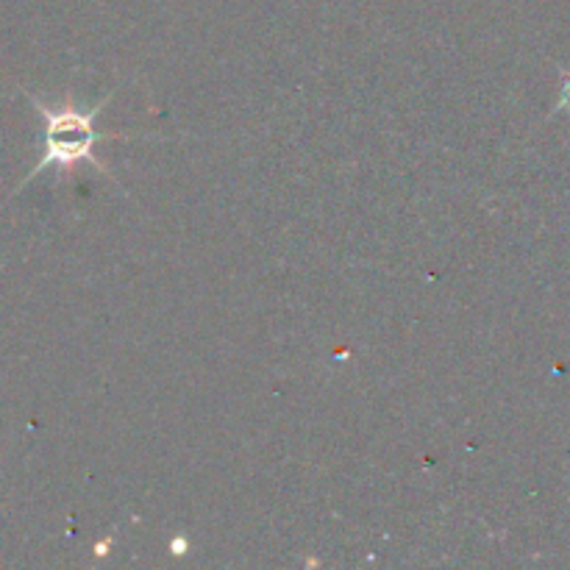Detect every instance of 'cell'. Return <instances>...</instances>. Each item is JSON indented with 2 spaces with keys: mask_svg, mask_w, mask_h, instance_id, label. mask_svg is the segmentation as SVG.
<instances>
[{
  "mask_svg": "<svg viewBox=\"0 0 570 570\" xmlns=\"http://www.w3.org/2000/svg\"><path fill=\"white\" fill-rule=\"evenodd\" d=\"M31 100L45 120V131H42L45 154L42 159L37 161V167L28 173L26 181L37 178L39 173L50 170V167H59V173H72V167L83 165V161L92 165L98 173H104V176H109V167L95 156V145L109 139V134L95 128V117L104 111V106L109 104L111 95H106V98L100 100L98 106H92V109H81V106L70 104V100L56 106V109H50V106H45L39 98H31Z\"/></svg>",
  "mask_w": 570,
  "mask_h": 570,
  "instance_id": "1",
  "label": "cell"
}]
</instances>
